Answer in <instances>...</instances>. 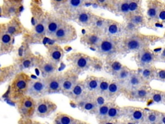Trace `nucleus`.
Instances as JSON below:
<instances>
[{"mask_svg":"<svg viewBox=\"0 0 165 124\" xmlns=\"http://www.w3.org/2000/svg\"><path fill=\"white\" fill-rule=\"evenodd\" d=\"M161 39L158 36L143 34L140 31L126 35L121 40V54L136 53Z\"/></svg>","mask_w":165,"mask_h":124,"instance_id":"nucleus-1","label":"nucleus"},{"mask_svg":"<svg viewBox=\"0 0 165 124\" xmlns=\"http://www.w3.org/2000/svg\"><path fill=\"white\" fill-rule=\"evenodd\" d=\"M121 40L122 38L103 36L95 49L99 58L105 61L115 59L116 56L121 54Z\"/></svg>","mask_w":165,"mask_h":124,"instance_id":"nucleus-2","label":"nucleus"},{"mask_svg":"<svg viewBox=\"0 0 165 124\" xmlns=\"http://www.w3.org/2000/svg\"><path fill=\"white\" fill-rule=\"evenodd\" d=\"M66 60L70 68L80 74L91 69L93 57L82 52H75L68 54Z\"/></svg>","mask_w":165,"mask_h":124,"instance_id":"nucleus-3","label":"nucleus"},{"mask_svg":"<svg viewBox=\"0 0 165 124\" xmlns=\"http://www.w3.org/2000/svg\"><path fill=\"white\" fill-rule=\"evenodd\" d=\"M31 78L24 72H20L15 77L10 87V93L12 98L10 99L12 102L14 101H18L19 99L27 94L29 83Z\"/></svg>","mask_w":165,"mask_h":124,"instance_id":"nucleus-4","label":"nucleus"},{"mask_svg":"<svg viewBox=\"0 0 165 124\" xmlns=\"http://www.w3.org/2000/svg\"><path fill=\"white\" fill-rule=\"evenodd\" d=\"M77 38V31L74 26L68 21H64L51 39L57 44H65L72 42Z\"/></svg>","mask_w":165,"mask_h":124,"instance_id":"nucleus-5","label":"nucleus"},{"mask_svg":"<svg viewBox=\"0 0 165 124\" xmlns=\"http://www.w3.org/2000/svg\"><path fill=\"white\" fill-rule=\"evenodd\" d=\"M134 60L139 68L154 65L156 63L159 62L158 54L156 53L150 47L142 49L135 53Z\"/></svg>","mask_w":165,"mask_h":124,"instance_id":"nucleus-6","label":"nucleus"},{"mask_svg":"<svg viewBox=\"0 0 165 124\" xmlns=\"http://www.w3.org/2000/svg\"><path fill=\"white\" fill-rule=\"evenodd\" d=\"M86 3L87 0H68L65 5L55 12L64 20L68 21L70 20L73 14L79 8L84 7Z\"/></svg>","mask_w":165,"mask_h":124,"instance_id":"nucleus-7","label":"nucleus"},{"mask_svg":"<svg viewBox=\"0 0 165 124\" xmlns=\"http://www.w3.org/2000/svg\"><path fill=\"white\" fill-rule=\"evenodd\" d=\"M79 74H77L71 68H69L62 72L61 93L67 96L70 91L79 80Z\"/></svg>","mask_w":165,"mask_h":124,"instance_id":"nucleus-8","label":"nucleus"},{"mask_svg":"<svg viewBox=\"0 0 165 124\" xmlns=\"http://www.w3.org/2000/svg\"><path fill=\"white\" fill-rule=\"evenodd\" d=\"M64 21L65 20L55 12H45L46 36L51 38Z\"/></svg>","mask_w":165,"mask_h":124,"instance_id":"nucleus-9","label":"nucleus"},{"mask_svg":"<svg viewBox=\"0 0 165 124\" xmlns=\"http://www.w3.org/2000/svg\"><path fill=\"white\" fill-rule=\"evenodd\" d=\"M17 102L18 110L23 118H30L34 115L36 105L34 98L27 94L19 99Z\"/></svg>","mask_w":165,"mask_h":124,"instance_id":"nucleus-10","label":"nucleus"},{"mask_svg":"<svg viewBox=\"0 0 165 124\" xmlns=\"http://www.w3.org/2000/svg\"><path fill=\"white\" fill-rule=\"evenodd\" d=\"M165 3L161 0H147L146 1V21L147 26L152 28L156 25V18L158 12Z\"/></svg>","mask_w":165,"mask_h":124,"instance_id":"nucleus-11","label":"nucleus"},{"mask_svg":"<svg viewBox=\"0 0 165 124\" xmlns=\"http://www.w3.org/2000/svg\"><path fill=\"white\" fill-rule=\"evenodd\" d=\"M151 89L152 88L150 85H144L142 87L132 90L123 89L122 94L130 100L145 101L148 100Z\"/></svg>","mask_w":165,"mask_h":124,"instance_id":"nucleus-12","label":"nucleus"},{"mask_svg":"<svg viewBox=\"0 0 165 124\" xmlns=\"http://www.w3.org/2000/svg\"><path fill=\"white\" fill-rule=\"evenodd\" d=\"M56 108L57 105L55 103L48 98L42 97L37 101L35 113L37 116L45 118L50 116V114L55 112Z\"/></svg>","mask_w":165,"mask_h":124,"instance_id":"nucleus-13","label":"nucleus"},{"mask_svg":"<svg viewBox=\"0 0 165 124\" xmlns=\"http://www.w3.org/2000/svg\"><path fill=\"white\" fill-rule=\"evenodd\" d=\"M94 15L95 14L90 10L82 7L73 14L70 20L74 21L81 27H86L88 29L92 23Z\"/></svg>","mask_w":165,"mask_h":124,"instance_id":"nucleus-14","label":"nucleus"},{"mask_svg":"<svg viewBox=\"0 0 165 124\" xmlns=\"http://www.w3.org/2000/svg\"><path fill=\"white\" fill-rule=\"evenodd\" d=\"M125 35V25L113 19H107L106 24L104 30V36L123 38Z\"/></svg>","mask_w":165,"mask_h":124,"instance_id":"nucleus-15","label":"nucleus"},{"mask_svg":"<svg viewBox=\"0 0 165 124\" xmlns=\"http://www.w3.org/2000/svg\"><path fill=\"white\" fill-rule=\"evenodd\" d=\"M43 78L46 85V94L61 93V73L56 72L51 75Z\"/></svg>","mask_w":165,"mask_h":124,"instance_id":"nucleus-16","label":"nucleus"},{"mask_svg":"<svg viewBox=\"0 0 165 124\" xmlns=\"http://www.w3.org/2000/svg\"><path fill=\"white\" fill-rule=\"evenodd\" d=\"M46 36L45 15L35 21L31 32V39L33 43H41Z\"/></svg>","mask_w":165,"mask_h":124,"instance_id":"nucleus-17","label":"nucleus"},{"mask_svg":"<svg viewBox=\"0 0 165 124\" xmlns=\"http://www.w3.org/2000/svg\"><path fill=\"white\" fill-rule=\"evenodd\" d=\"M27 94L33 98L39 99L46 94V85L43 78L31 79L29 83Z\"/></svg>","mask_w":165,"mask_h":124,"instance_id":"nucleus-18","label":"nucleus"},{"mask_svg":"<svg viewBox=\"0 0 165 124\" xmlns=\"http://www.w3.org/2000/svg\"><path fill=\"white\" fill-rule=\"evenodd\" d=\"M122 115H124L132 122L140 124L143 123L144 121L145 111L138 107H126L122 108Z\"/></svg>","mask_w":165,"mask_h":124,"instance_id":"nucleus-19","label":"nucleus"},{"mask_svg":"<svg viewBox=\"0 0 165 124\" xmlns=\"http://www.w3.org/2000/svg\"><path fill=\"white\" fill-rule=\"evenodd\" d=\"M65 56L63 48L59 44L48 45L46 46V59L59 66Z\"/></svg>","mask_w":165,"mask_h":124,"instance_id":"nucleus-20","label":"nucleus"},{"mask_svg":"<svg viewBox=\"0 0 165 124\" xmlns=\"http://www.w3.org/2000/svg\"><path fill=\"white\" fill-rule=\"evenodd\" d=\"M103 36L101 34L88 30V32L83 34L81 36L80 42L84 46L95 50Z\"/></svg>","mask_w":165,"mask_h":124,"instance_id":"nucleus-21","label":"nucleus"},{"mask_svg":"<svg viewBox=\"0 0 165 124\" xmlns=\"http://www.w3.org/2000/svg\"><path fill=\"white\" fill-rule=\"evenodd\" d=\"M88 93L84 87V80L79 79L67 96L74 102L78 103L86 97Z\"/></svg>","mask_w":165,"mask_h":124,"instance_id":"nucleus-22","label":"nucleus"},{"mask_svg":"<svg viewBox=\"0 0 165 124\" xmlns=\"http://www.w3.org/2000/svg\"><path fill=\"white\" fill-rule=\"evenodd\" d=\"M36 65L41 72L42 78L51 75L57 72L58 65L46 58H38Z\"/></svg>","mask_w":165,"mask_h":124,"instance_id":"nucleus-23","label":"nucleus"},{"mask_svg":"<svg viewBox=\"0 0 165 124\" xmlns=\"http://www.w3.org/2000/svg\"><path fill=\"white\" fill-rule=\"evenodd\" d=\"M123 89L124 87L121 83H119L114 79H110L108 88L104 98L105 100H113L117 98L119 95L122 94Z\"/></svg>","mask_w":165,"mask_h":124,"instance_id":"nucleus-24","label":"nucleus"},{"mask_svg":"<svg viewBox=\"0 0 165 124\" xmlns=\"http://www.w3.org/2000/svg\"><path fill=\"white\" fill-rule=\"evenodd\" d=\"M144 85H147L137 70H133L132 72L127 79L125 85H123L124 89L127 90H132L139 87H142Z\"/></svg>","mask_w":165,"mask_h":124,"instance_id":"nucleus-25","label":"nucleus"},{"mask_svg":"<svg viewBox=\"0 0 165 124\" xmlns=\"http://www.w3.org/2000/svg\"><path fill=\"white\" fill-rule=\"evenodd\" d=\"M156 70L155 65L149 66L143 68H139L137 71L147 85H150L153 80L156 79Z\"/></svg>","mask_w":165,"mask_h":124,"instance_id":"nucleus-26","label":"nucleus"},{"mask_svg":"<svg viewBox=\"0 0 165 124\" xmlns=\"http://www.w3.org/2000/svg\"><path fill=\"white\" fill-rule=\"evenodd\" d=\"M123 65H124L121 63V62L115 60V58L110 59L104 61L103 69L108 74L114 76L122 69Z\"/></svg>","mask_w":165,"mask_h":124,"instance_id":"nucleus-27","label":"nucleus"},{"mask_svg":"<svg viewBox=\"0 0 165 124\" xmlns=\"http://www.w3.org/2000/svg\"><path fill=\"white\" fill-rule=\"evenodd\" d=\"M106 21H107L106 18L95 14L92 23L88 28V30L104 35V30L105 28Z\"/></svg>","mask_w":165,"mask_h":124,"instance_id":"nucleus-28","label":"nucleus"},{"mask_svg":"<svg viewBox=\"0 0 165 124\" xmlns=\"http://www.w3.org/2000/svg\"><path fill=\"white\" fill-rule=\"evenodd\" d=\"M165 118L163 113L156 110H150L147 113L145 112L144 122L146 124H164Z\"/></svg>","mask_w":165,"mask_h":124,"instance_id":"nucleus-29","label":"nucleus"},{"mask_svg":"<svg viewBox=\"0 0 165 124\" xmlns=\"http://www.w3.org/2000/svg\"><path fill=\"white\" fill-rule=\"evenodd\" d=\"M99 78L95 76L89 75L84 80V87L86 88L87 93L89 94H96L98 91Z\"/></svg>","mask_w":165,"mask_h":124,"instance_id":"nucleus-30","label":"nucleus"},{"mask_svg":"<svg viewBox=\"0 0 165 124\" xmlns=\"http://www.w3.org/2000/svg\"><path fill=\"white\" fill-rule=\"evenodd\" d=\"M117 0H87V3L92 4L108 11L114 13Z\"/></svg>","mask_w":165,"mask_h":124,"instance_id":"nucleus-31","label":"nucleus"},{"mask_svg":"<svg viewBox=\"0 0 165 124\" xmlns=\"http://www.w3.org/2000/svg\"><path fill=\"white\" fill-rule=\"evenodd\" d=\"M133 70L134 69H131L127 66L123 65L122 69L114 76H113V79L124 85L132 72Z\"/></svg>","mask_w":165,"mask_h":124,"instance_id":"nucleus-32","label":"nucleus"},{"mask_svg":"<svg viewBox=\"0 0 165 124\" xmlns=\"http://www.w3.org/2000/svg\"><path fill=\"white\" fill-rule=\"evenodd\" d=\"M129 13V0H117L114 14L124 18Z\"/></svg>","mask_w":165,"mask_h":124,"instance_id":"nucleus-33","label":"nucleus"},{"mask_svg":"<svg viewBox=\"0 0 165 124\" xmlns=\"http://www.w3.org/2000/svg\"><path fill=\"white\" fill-rule=\"evenodd\" d=\"M148 100L157 104H163L165 103V93L164 91L151 89Z\"/></svg>","mask_w":165,"mask_h":124,"instance_id":"nucleus-34","label":"nucleus"},{"mask_svg":"<svg viewBox=\"0 0 165 124\" xmlns=\"http://www.w3.org/2000/svg\"><path fill=\"white\" fill-rule=\"evenodd\" d=\"M22 25L19 19L14 18L10 22L7 27V32L10 35H15L22 32Z\"/></svg>","mask_w":165,"mask_h":124,"instance_id":"nucleus-35","label":"nucleus"},{"mask_svg":"<svg viewBox=\"0 0 165 124\" xmlns=\"http://www.w3.org/2000/svg\"><path fill=\"white\" fill-rule=\"evenodd\" d=\"M122 115V108L115 105L114 103L110 102L109 109L106 117V120H115Z\"/></svg>","mask_w":165,"mask_h":124,"instance_id":"nucleus-36","label":"nucleus"},{"mask_svg":"<svg viewBox=\"0 0 165 124\" xmlns=\"http://www.w3.org/2000/svg\"><path fill=\"white\" fill-rule=\"evenodd\" d=\"M110 81V79H107L106 78L100 77L99 86H98V89L96 94L100 96L105 98V96L108 88Z\"/></svg>","mask_w":165,"mask_h":124,"instance_id":"nucleus-37","label":"nucleus"},{"mask_svg":"<svg viewBox=\"0 0 165 124\" xmlns=\"http://www.w3.org/2000/svg\"><path fill=\"white\" fill-rule=\"evenodd\" d=\"M110 105V102H105L103 104L98 107L96 110V114L97 115V118L99 121L105 120L109 109Z\"/></svg>","mask_w":165,"mask_h":124,"instance_id":"nucleus-38","label":"nucleus"},{"mask_svg":"<svg viewBox=\"0 0 165 124\" xmlns=\"http://www.w3.org/2000/svg\"><path fill=\"white\" fill-rule=\"evenodd\" d=\"M75 120V119L69 115L60 113L55 118L54 124H74Z\"/></svg>","mask_w":165,"mask_h":124,"instance_id":"nucleus-39","label":"nucleus"},{"mask_svg":"<svg viewBox=\"0 0 165 124\" xmlns=\"http://www.w3.org/2000/svg\"><path fill=\"white\" fill-rule=\"evenodd\" d=\"M142 3V0H129L128 14L136 13V12L143 10Z\"/></svg>","mask_w":165,"mask_h":124,"instance_id":"nucleus-40","label":"nucleus"},{"mask_svg":"<svg viewBox=\"0 0 165 124\" xmlns=\"http://www.w3.org/2000/svg\"><path fill=\"white\" fill-rule=\"evenodd\" d=\"M104 61L99 57H93L91 69L94 71H101L103 69Z\"/></svg>","mask_w":165,"mask_h":124,"instance_id":"nucleus-41","label":"nucleus"},{"mask_svg":"<svg viewBox=\"0 0 165 124\" xmlns=\"http://www.w3.org/2000/svg\"><path fill=\"white\" fill-rule=\"evenodd\" d=\"M165 21V4L162 6L161 9L158 12V14L156 18V24L159 23L161 25H163Z\"/></svg>","mask_w":165,"mask_h":124,"instance_id":"nucleus-42","label":"nucleus"},{"mask_svg":"<svg viewBox=\"0 0 165 124\" xmlns=\"http://www.w3.org/2000/svg\"><path fill=\"white\" fill-rule=\"evenodd\" d=\"M67 1L68 0H50V2L54 12H56L65 5Z\"/></svg>","mask_w":165,"mask_h":124,"instance_id":"nucleus-43","label":"nucleus"},{"mask_svg":"<svg viewBox=\"0 0 165 124\" xmlns=\"http://www.w3.org/2000/svg\"><path fill=\"white\" fill-rule=\"evenodd\" d=\"M156 79L164 83L165 81V70L163 69H158L156 70Z\"/></svg>","mask_w":165,"mask_h":124,"instance_id":"nucleus-44","label":"nucleus"},{"mask_svg":"<svg viewBox=\"0 0 165 124\" xmlns=\"http://www.w3.org/2000/svg\"><path fill=\"white\" fill-rule=\"evenodd\" d=\"M1 42L3 43V44L5 45H8L11 42V35L8 34V33H6L5 34H3L1 36Z\"/></svg>","mask_w":165,"mask_h":124,"instance_id":"nucleus-45","label":"nucleus"},{"mask_svg":"<svg viewBox=\"0 0 165 124\" xmlns=\"http://www.w3.org/2000/svg\"><path fill=\"white\" fill-rule=\"evenodd\" d=\"M158 60L159 62L164 63L165 61V48H163L160 54H158Z\"/></svg>","mask_w":165,"mask_h":124,"instance_id":"nucleus-46","label":"nucleus"},{"mask_svg":"<svg viewBox=\"0 0 165 124\" xmlns=\"http://www.w3.org/2000/svg\"><path fill=\"white\" fill-rule=\"evenodd\" d=\"M7 4H12L16 5H21V2L23 0H5Z\"/></svg>","mask_w":165,"mask_h":124,"instance_id":"nucleus-47","label":"nucleus"},{"mask_svg":"<svg viewBox=\"0 0 165 124\" xmlns=\"http://www.w3.org/2000/svg\"><path fill=\"white\" fill-rule=\"evenodd\" d=\"M99 122L100 124H117L115 122H113V120H101V121H99Z\"/></svg>","mask_w":165,"mask_h":124,"instance_id":"nucleus-48","label":"nucleus"},{"mask_svg":"<svg viewBox=\"0 0 165 124\" xmlns=\"http://www.w3.org/2000/svg\"><path fill=\"white\" fill-rule=\"evenodd\" d=\"M24 48H23V46H21V47H19V50H18V54H19V57H21V56H23L24 54Z\"/></svg>","mask_w":165,"mask_h":124,"instance_id":"nucleus-49","label":"nucleus"},{"mask_svg":"<svg viewBox=\"0 0 165 124\" xmlns=\"http://www.w3.org/2000/svg\"><path fill=\"white\" fill-rule=\"evenodd\" d=\"M74 124H87V123H86V122H81V121H79V120H75V123Z\"/></svg>","mask_w":165,"mask_h":124,"instance_id":"nucleus-50","label":"nucleus"},{"mask_svg":"<svg viewBox=\"0 0 165 124\" xmlns=\"http://www.w3.org/2000/svg\"><path fill=\"white\" fill-rule=\"evenodd\" d=\"M2 12H3V9L1 8V7H0V16H1Z\"/></svg>","mask_w":165,"mask_h":124,"instance_id":"nucleus-51","label":"nucleus"},{"mask_svg":"<svg viewBox=\"0 0 165 124\" xmlns=\"http://www.w3.org/2000/svg\"></svg>","mask_w":165,"mask_h":124,"instance_id":"nucleus-52","label":"nucleus"}]
</instances>
